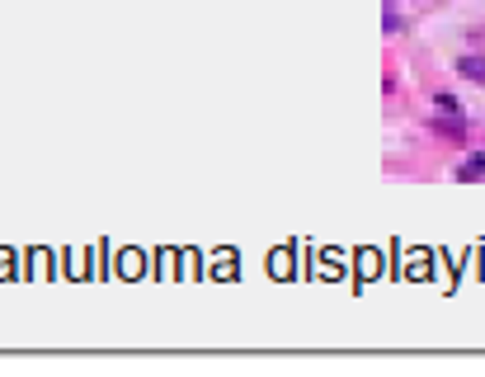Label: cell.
<instances>
[{"label": "cell", "instance_id": "obj_5", "mask_svg": "<svg viewBox=\"0 0 485 377\" xmlns=\"http://www.w3.org/2000/svg\"><path fill=\"white\" fill-rule=\"evenodd\" d=\"M387 33H401V15H396V5L387 10Z\"/></svg>", "mask_w": 485, "mask_h": 377}, {"label": "cell", "instance_id": "obj_4", "mask_svg": "<svg viewBox=\"0 0 485 377\" xmlns=\"http://www.w3.org/2000/svg\"><path fill=\"white\" fill-rule=\"evenodd\" d=\"M434 109H439V113H462V104H457V94L439 90V94H434Z\"/></svg>", "mask_w": 485, "mask_h": 377}, {"label": "cell", "instance_id": "obj_1", "mask_svg": "<svg viewBox=\"0 0 485 377\" xmlns=\"http://www.w3.org/2000/svg\"><path fill=\"white\" fill-rule=\"evenodd\" d=\"M434 132L462 146V141H467V118H462V113H434Z\"/></svg>", "mask_w": 485, "mask_h": 377}, {"label": "cell", "instance_id": "obj_6", "mask_svg": "<svg viewBox=\"0 0 485 377\" xmlns=\"http://www.w3.org/2000/svg\"><path fill=\"white\" fill-rule=\"evenodd\" d=\"M387 5H396V0H387Z\"/></svg>", "mask_w": 485, "mask_h": 377}, {"label": "cell", "instance_id": "obj_3", "mask_svg": "<svg viewBox=\"0 0 485 377\" xmlns=\"http://www.w3.org/2000/svg\"><path fill=\"white\" fill-rule=\"evenodd\" d=\"M485 174V151H471L462 165H457V179H481Z\"/></svg>", "mask_w": 485, "mask_h": 377}, {"label": "cell", "instance_id": "obj_2", "mask_svg": "<svg viewBox=\"0 0 485 377\" xmlns=\"http://www.w3.org/2000/svg\"><path fill=\"white\" fill-rule=\"evenodd\" d=\"M457 76L471 80V85H485V52H467V57H457Z\"/></svg>", "mask_w": 485, "mask_h": 377}]
</instances>
